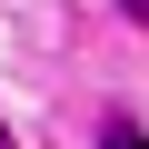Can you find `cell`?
<instances>
[{"mask_svg": "<svg viewBox=\"0 0 149 149\" xmlns=\"http://www.w3.org/2000/svg\"><path fill=\"white\" fill-rule=\"evenodd\" d=\"M100 149H149V139H139V129H109V139H100Z\"/></svg>", "mask_w": 149, "mask_h": 149, "instance_id": "cell-1", "label": "cell"}, {"mask_svg": "<svg viewBox=\"0 0 149 149\" xmlns=\"http://www.w3.org/2000/svg\"><path fill=\"white\" fill-rule=\"evenodd\" d=\"M129 20H139V30H149V0H129Z\"/></svg>", "mask_w": 149, "mask_h": 149, "instance_id": "cell-2", "label": "cell"}, {"mask_svg": "<svg viewBox=\"0 0 149 149\" xmlns=\"http://www.w3.org/2000/svg\"><path fill=\"white\" fill-rule=\"evenodd\" d=\"M0 149H10V119H0Z\"/></svg>", "mask_w": 149, "mask_h": 149, "instance_id": "cell-3", "label": "cell"}]
</instances>
